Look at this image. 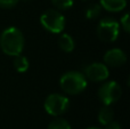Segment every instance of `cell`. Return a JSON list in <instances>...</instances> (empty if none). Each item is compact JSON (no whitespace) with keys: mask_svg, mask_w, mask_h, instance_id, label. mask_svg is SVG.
I'll use <instances>...</instances> for the list:
<instances>
[{"mask_svg":"<svg viewBox=\"0 0 130 129\" xmlns=\"http://www.w3.org/2000/svg\"><path fill=\"white\" fill-rule=\"evenodd\" d=\"M24 36L16 26H9L0 34V48L8 56H17L24 49Z\"/></svg>","mask_w":130,"mask_h":129,"instance_id":"obj_1","label":"cell"},{"mask_svg":"<svg viewBox=\"0 0 130 129\" xmlns=\"http://www.w3.org/2000/svg\"><path fill=\"white\" fill-rule=\"evenodd\" d=\"M88 85V80L80 71H69L65 72L59 79V86L64 93L69 95H79Z\"/></svg>","mask_w":130,"mask_h":129,"instance_id":"obj_2","label":"cell"},{"mask_svg":"<svg viewBox=\"0 0 130 129\" xmlns=\"http://www.w3.org/2000/svg\"><path fill=\"white\" fill-rule=\"evenodd\" d=\"M40 23L48 32L57 34L63 32L65 27V17L57 9H48L41 14Z\"/></svg>","mask_w":130,"mask_h":129,"instance_id":"obj_3","label":"cell"},{"mask_svg":"<svg viewBox=\"0 0 130 129\" xmlns=\"http://www.w3.org/2000/svg\"><path fill=\"white\" fill-rule=\"evenodd\" d=\"M96 33L104 42H114L120 34V24L112 17H104L97 25Z\"/></svg>","mask_w":130,"mask_h":129,"instance_id":"obj_4","label":"cell"},{"mask_svg":"<svg viewBox=\"0 0 130 129\" xmlns=\"http://www.w3.org/2000/svg\"><path fill=\"white\" fill-rule=\"evenodd\" d=\"M45 111L53 117H58L64 114L70 107V100L62 94H50L43 102Z\"/></svg>","mask_w":130,"mask_h":129,"instance_id":"obj_5","label":"cell"},{"mask_svg":"<svg viewBox=\"0 0 130 129\" xmlns=\"http://www.w3.org/2000/svg\"><path fill=\"white\" fill-rule=\"evenodd\" d=\"M122 88L117 81H106L99 87L98 98L104 105H112L121 98Z\"/></svg>","mask_w":130,"mask_h":129,"instance_id":"obj_6","label":"cell"},{"mask_svg":"<svg viewBox=\"0 0 130 129\" xmlns=\"http://www.w3.org/2000/svg\"><path fill=\"white\" fill-rule=\"evenodd\" d=\"M83 74H85L86 79L90 80L92 82H102L105 81L110 75V71H108L107 65L104 63H99V62H95V63H90L83 69Z\"/></svg>","mask_w":130,"mask_h":129,"instance_id":"obj_7","label":"cell"},{"mask_svg":"<svg viewBox=\"0 0 130 129\" xmlns=\"http://www.w3.org/2000/svg\"><path fill=\"white\" fill-rule=\"evenodd\" d=\"M127 63V54L120 48H112L104 55V64L111 68H120Z\"/></svg>","mask_w":130,"mask_h":129,"instance_id":"obj_8","label":"cell"},{"mask_svg":"<svg viewBox=\"0 0 130 129\" xmlns=\"http://www.w3.org/2000/svg\"><path fill=\"white\" fill-rule=\"evenodd\" d=\"M102 8L111 13H119L127 7V0H101Z\"/></svg>","mask_w":130,"mask_h":129,"instance_id":"obj_9","label":"cell"},{"mask_svg":"<svg viewBox=\"0 0 130 129\" xmlns=\"http://www.w3.org/2000/svg\"><path fill=\"white\" fill-rule=\"evenodd\" d=\"M97 118H98V122L102 126H104V127L106 125H108L111 121L114 120V112H113L111 105H104V106H102L98 111Z\"/></svg>","mask_w":130,"mask_h":129,"instance_id":"obj_10","label":"cell"},{"mask_svg":"<svg viewBox=\"0 0 130 129\" xmlns=\"http://www.w3.org/2000/svg\"><path fill=\"white\" fill-rule=\"evenodd\" d=\"M58 46L65 53L73 52L74 48H75V42H74L73 37L69 33H63L58 38Z\"/></svg>","mask_w":130,"mask_h":129,"instance_id":"obj_11","label":"cell"},{"mask_svg":"<svg viewBox=\"0 0 130 129\" xmlns=\"http://www.w3.org/2000/svg\"><path fill=\"white\" fill-rule=\"evenodd\" d=\"M14 57H15V58H14V68H15V70L20 73L26 72L30 68L29 59L25 56H23L22 54L17 55V56H14Z\"/></svg>","mask_w":130,"mask_h":129,"instance_id":"obj_12","label":"cell"},{"mask_svg":"<svg viewBox=\"0 0 130 129\" xmlns=\"http://www.w3.org/2000/svg\"><path fill=\"white\" fill-rule=\"evenodd\" d=\"M102 6L99 4H96V2H94V4H90L89 6L87 7V9H86V17L88 18V20H96L97 17H99V15H101L102 13Z\"/></svg>","mask_w":130,"mask_h":129,"instance_id":"obj_13","label":"cell"},{"mask_svg":"<svg viewBox=\"0 0 130 129\" xmlns=\"http://www.w3.org/2000/svg\"><path fill=\"white\" fill-rule=\"evenodd\" d=\"M48 129H72L67 120L63 118H57L48 125Z\"/></svg>","mask_w":130,"mask_h":129,"instance_id":"obj_14","label":"cell"},{"mask_svg":"<svg viewBox=\"0 0 130 129\" xmlns=\"http://www.w3.org/2000/svg\"><path fill=\"white\" fill-rule=\"evenodd\" d=\"M74 0H52V4L59 10H66L73 6Z\"/></svg>","mask_w":130,"mask_h":129,"instance_id":"obj_15","label":"cell"},{"mask_svg":"<svg viewBox=\"0 0 130 129\" xmlns=\"http://www.w3.org/2000/svg\"><path fill=\"white\" fill-rule=\"evenodd\" d=\"M119 24H120V26L123 29V31L126 32V33H128V32L130 31V20H129V14L128 13H126L121 17Z\"/></svg>","mask_w":130,"mask_h":129,"instance_id":"obj_16","label":"cell"},{"mask_svg":"<svg viewBox=\"0 0 130 129\" xmlns=\"http://www.w3.org/2000/svg\"><path fill=\"white\" fill-rule=\"evenodd\" d=\"M20 2V0H0V7L5 9H9L15 7Z\"/></svg>","mask_w":130,"mask_h":129,"instance_id":"obj_17","label":"cell"},{"mask_svg":"<svg viewBox=\"0 0 130 129\" xmlns=\"http://www.w3.org/2000/svg\"><path fill=\"white\" fill-rule=\"evenodd\" d=\"M105 129H122V127H121V125H120L118 121H111L108 125H106L105 126Z\"/></svg>","mask_w":130,"mask_h":129,"instance_id":"obj_18","label":"cell"},{"mask_svg":"<svg viewBox=\"0 0 130 129\" xmlns=\"http://www.w3.org/2000/svg\"><path fill=\"white\" fill-rule=\"evenodd\" d=\"M87 129H105V128H99V127H89Z\"/></svg>","mask_w":130,"mask_h":129,"instance_id":"obj_19","label":"cell"},{"mask_svg":"<svg viewBox=\"0 0 130 129\" xmlns=\"http://www.w3.org/2000/svg\"><path fill=\"white\" fill-rule=\"evenodd\" d=\"M22 1H24V2H27V1H31V0H22Z\"/></svg>","mask_w":130,"mask_h":129,"instance_id":"obj_20","label":"cell"},{"mask_svg":"<svg viewBox=\"0 0 130 129\" xmlns=\"http://www.w3.org/2000/svg\"><path fill=\"white\" fill-rule=\"evenodd\" d=\"M85 1H86V0H85Z\"/></svg>","mask_w":130,"mask_h":129,"instance_id":"obj_21","label":"cell"}]
</instances>
